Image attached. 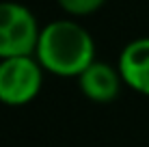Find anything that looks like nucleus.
Wrapping results in <instances>:
<instances>
[{"label":"nucleus","instance_id":"obj_1","mask_svg":"<svg viewBox=\"0 0 149 147\" xmlns=\"http://www.w3.org/2000/svg\"><path fill=\"white\" fill-rule=\"evenodd\" d=\"M35 56L45 74L78 78L95 61V41L78 20H52L41 26Z\"/></svg>","mask_w":149,"mask_h":147},{"label":"nucleus","instance_id":"obj_2","mask_svg":"<svg viewBox=\"0 0 149 147\" xmlns=\"http://www.w3.org/2000/svg\"><path fill=\"white\" fill-rule=\"evenodd\" d=\"M43 74L45 69L35 54L0 59V104H30L43 87Z\"/></svg>","mask_w":149,"mask_h":147},{"label":"nucleus","instance_id":"obj_3","mask_svg":"<svg viewBox=\"0 0 149 147\" xmlns=\"http://www.w3.org/2000/svg\"><path fill=\"white\" fill-rule=\"evenodd\" d=\"M41 26L33 11L22 2H0V59L35 54Z\"/></svg>","mask_w":149,"mask_h":147},{"label":"nucleus","instance_id":"obj_4","mask_svg":"<svg viewBox=\"0 0 149 147\" xmlns=\"http://www.w3.org/2000/svg\"><path fill=\"white\" fill-rule=\"evenodd\" d=\"M76 80H78V87L82 91V95L95 104H108L112 100H117L121 87L125 84L117 65L112 67L110 63L97 61V59Z\"/></svg>","mask_w":149,"mask_h":147},{"label":"nucleus","instance_id":"obj_5","mask_svg":"<svg viewBox=\"0 0 149 147\" xmlns=\"http://www.w3.org/2000/svg\"><path fill=\"white\" fill-rule=\"evenodd\" d=\"M117 67L125 87L149 98V37H136L123 45Z\"/></svg>","mask_w":149,"mask_h":147},{"label":"nucleus","instance_id":"obj_6","mask_svg":"<svg viewBox=\"0 0 149 147\" xmlns=\"http://www.w3.org/2000/svg\"><path fill=\"white\" fill-rule=\"evenodd\" d=\"M108 0H56L61 9L69 15V17H84L95 11H100Z\"/></svg>","mask_w":149,"mask_h":147}]
</instances>
